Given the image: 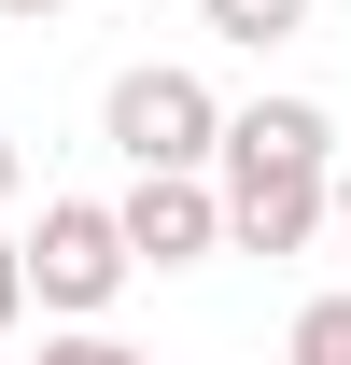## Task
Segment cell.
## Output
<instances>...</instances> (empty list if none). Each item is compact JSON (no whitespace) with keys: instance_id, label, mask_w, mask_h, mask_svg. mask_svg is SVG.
Wrapping results in <instances>:
<instances>
[{"instance_id":"cell-1","label":"cell","mask_w":351,"mask_h":365,"mask_svg":"<svg viewBox=\"0 0 351 365\" xmlns=\"http://www.w3.org/2000/svg\"><path fill=\"white\" fill-rule=\"evenodd\" d=\"M323 169H337V113H323V98L225 113V140H211L225 253H309V239H323Z\"/></svg>"},{"instance_id":"cell-2","label":"cell","mask_w":351,"mask_h":365,"mask_svg":"<svg viewBox=\"0 0 351 365\" xmlns=\"http://www.w3.org/2000/svg\"><path fill=\"white\" fill-rule=\"evenodd\" d=\"M98 140H113L127 169H211L225 98L197 85L183 56H141V71H113V98H98Z\"/></svg>"},{"instance_id":"cell-3","label":"cell","mask_w":351,"mask_h":365,"mask_svg":"<svg viewBox=\"0 0 351 365\" xmlns=\"http://www.w3.org/2000/svg\"><path fill=\"white\" fill-rule=\"evenodd\" d=\"M14 267H29V309L98 323L113 295H127V239H113V197H43V225L14 239Z\"/></svg>"},{"instance_id":"cell-4","label":"cell","mask_w":351,"mask_h":365,"mask_svg":"<svg viewBox=\"0 0 351 365\" xmlns=\"http://www.w3.org/2000/svg\"><path fill=\"white\" fill-rule=\"evenodd\" d=\"M113 239H127V267H211V253H225V197H211V169H127Z\"/></svg>"},{"instance_id":"cell-5","label":"cell","mask_w":351,"mask_h":365,"mask_svg":"<svg viewBox=\"0 0 351 365\" xmlns=\"http://www.w3.org/2000/svg\"><path fill=\"white\" fill-rule=\"evenodd\" d=\"M197 14H211V43H295V29H309V0H197Z\"/></svg>"},{"instance_id":"cell-6","label":"cell","mask_w":351,"mask_h":365,"mask_svg":"<svg viewBox=\"0 0 351 365\" xmlns=\"http://www.w3.org/2000/svg\"><path fill=\"white\" fill-rule=\"evenodd\" d=\"M281 365H351V295H309L295 337H281Z\"/></svg>"},{"instance_id":"cell-7","label":"cell","mask_w":351,"mask_h":365,"mask_svg":"<svg viewBox=\"0 0 351 365\" xmlns=\"http://www.w3.org/2000/svg\"><path fill=\"white\" fill-rule=\"evenodd\" d=\"M43 365H155V351H127L113 323H56V337H43Z\"/></svg>"},{"instance_id":"cell-8","label":"cell","mask_w":351,"mask_h":365,"mask_svg":"<svg viewBox=\"0 0 351 365\" xmlns=\"http://www.w3.org/2000/svg\"><path fill=\"white\" fill-rule=\"evenodd\" d=\"M29 323V267H14V239H0V337Z\"/></svg>"},{"instance_id":"cell-9","label":"cell","mask_w":351,"mask_h":365,"mask_svg":"<svg viewBox=\"0 0 351 365\" xmlns=\"http://www.w3.org/2000/svg\"><path fill=\"white\" fill-rule=\"evenodd\" d=\"M323 225H351V169H323Z\"/></svg>"},{"instance_id":"cell-10","label":"cell","mask_w":351,"mask_h":365,"mask_svg":"<svg viewBox=\"0 0 351 365\" xmlns=\"http://www.w3.org/2000/svg\"><path fill=\"white\" fill-rule=\"evenodd\" d=\"M14 182H29V155H14V127H0V197H14Z\"/></svg>"},{"instance_id":"cell-11","label":"cell","mask_w":351,"mask_h":365,"mask_svg":"<svg viewBox=\"0 0 351 365\" xmlns=\"http://www.w3.org/2000/svg\"><path fill=\"white\" fill-rule=\"evenodd\" d=\"M0 14H29V29H43V14H71V0H0Z\"/></svg>"}]
</instances>
